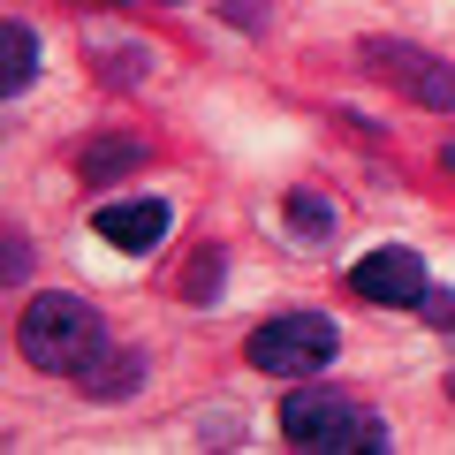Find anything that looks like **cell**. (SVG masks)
<instances>
[{
  "label": "cell",
  "mask_w": 455,
  "mask_h": 455,
  "mask_svg": "<svg viewBox=\"0 0 455 455\" xmlns=\"http://www.w3.org/2000/svg\"><path fill=\"white\" fill-rule=\"evenodd\" d=\"M16 349H23V364H31V372L84 379L99 357H107V319H99L84 296L46 289V296H31V304H23V319H16Z\"/></svg>",
  "instance_id": "cell-1"
},
{
  "label": "cell",
  "mask_w": 455,
  "mask_h": 455,
  "mask_svg": "<svg viewBox=\"0 0 455 455\" xmlns=\"http://www.w3.org/2000/svg\"><path fill=\"white\" fill-rule=\"evenodd\" d=\"M243 357H251V372H266V379H319L326 364L341 357V334L319 311H281V319L251 326Z\"/></svg>",
  "instance_id": "cell-2"
},
{
  "label": "cell",
  "mask_w": 455,
  "mask_h": 455,
  "mask_svg": "<svg viewBox=\"0 0 455 455\" xmlns=\"http://www.w3.org/2000/svg\"><path fill=\"white\" fill-rule=\"evenodd\" d=\"M281 440H289V448H387V425L364 403H349V395L304 387V395L281 403Z\"/></svg>",
  "instance_id": "cell-3"
},
{
  "label": "cell",
  "mask_w": 455,
  "mask_h": 455,
  "mask_svg": "<svg viewBox=\"0 0 455 455\" xmlns=\"http://www.w3.org/2000/svg\"><path fill=\"white\" fill-rule=\"evenodd\" d=\"M364 61H372L379 76H387L395 92L410 99V107H433V114H448V107H455V68H448V61H433V53L403 46V38H364Z\"/></svg>",
  "instance_id": "cell-4"
},
{
  "label": "cell",
  "mask_w": 455,
  "mask_h": 455,
  "mask_svg": "<svg viewBox=\"0 0 455 455\" xmlns=\"http://www.w3.org/2000/svg\"><path fill=\"white\" fill-rule=\"evenodd\" d=\"M349 289L364 296V304H387V311H410L433 281H425V259L418 251H403V243H387V251H364L357 266H349Z\"/></svg>",
  "instance_id": "cell-5"
},
{
  "label": "cell",
  "mask_w": 455,
  "mask_h": 455,
  "mask_svg": "<svg viewBox=\"0 0 455 455\" xmlns=\"http://www.w3.org/2000/svg\"><path fill=\"white\" fill-rule=\"evenodd\" d=\"M92 228H99V243H114V251H152L175 228V205L167 197H122V205H99Z\"/></svg>",
  "instance_id": "cell-6"
},
{
  "label": "cell",
  "mask_w": 455,
  "mask_h": 455,
  "mask_svg": "<svg viewBox=\"0 0 455 455\" xmlns=\"http://www.w3.org/2000/svg\"><path fill=\"white\" fill-rule=\"evenodd\" d=\"M145 160H152V145H145V137L114 130V137H92V145L76 152V175H84V182H122V175H137Z\"/></svg>",
  "instance_id": "cell-7"
},
{
  "label": "cell",
  "mask_w": 455,
  "mask_h": 455,
  "mask_svg": "<svg viewBox=\"0 0 455 455\" xmlns=\"http://www.w3.org/2000/svg\"><path fill=\"white\" fill-rule=\"evenodd\" d=\"M137 379H145V357H137V349H114V357H99L92 372H84V395H92V403H130Z\"/></svg>",
  "instance_id": "cell-8"
},
{
  "label": "cell",
  "mask_w": 455,
  "mask_h": 455,
  "mask_svg": "<svg viewBox=\"0 0 455 455\" xmlns=\"http://www.w3.org/2000/svg\"><path fill=\"white\" fill-rule=\"evenodd\" d=\"M281 220H289L304 243H326V235H334V205L311 197V190H289V197H281Z\"/></svg>",
  "instance_id": "cell-9"
},
{
  "label": "cell",
  "mask_w": 455,
  "mask_h": 455,
  "mask_svg": "<svg viewBox=\"0 0 455 455\" xmlns=\"http://www.w3.org/2000/svg\"><path fill=\"white\" fill-rule=\"evenodd\" d=\"M31 76H38V31L31 23H8V76H0V92L16 99Z\"/></svg>",
  "instance_id": "cell-10"
},
{
  "label": "cell",
  "mask_w": 455,
  "mask_h": 455,
  "mask_svg": "<svg viewBox=\"0 0 455 455\" xmlns=\"http://www.w3.org/2000/svg\"><path fill=\"white\" fill-rule=\"evenodd\" d=\"M220 274H228V251H197L190 266H182V304H212V296H220Z\"/></svg>",
  "instance_id": "cell-11"
},
{
  "label": "cell",
  "mask_w": 455,
  "mask_h": 455,
  "mask_svg": "<svg viewBox=\"0 0 455 455\" xmlns=\"http://www.w3.org/2000/svg\"><path fill=\"white\" fill-rule=\"evenodd\" d=\"M92 68H99V76H114V84H130L137 68H145V53H137V38H122V53H92Z\"/></svg>",
  "instance_id": "cell-12"
},
{
  "label": "cell",
  "mask_w": 455,
  "mask_h": 455,
  "mask_svg": "<svg viewBox=\"0 0 455 455\" xmlns=\"http://www.w3.org/2000/svg\"><path fill=\"white\" fill-rule=\"evenodd\" d=\"M418 311H425L433 326H448V334H455V296H448V289H425V296H418Z\"/></svg>",
  "instance_id": "cell-13"
},
{
  "label": "cell",
  "mask_w": 455,
  "mask_h": 455,
  "mask_svg": "<svg viewBox=\"0 0 455 455\" xmlns=\"http://www.w3.org/2000/svg\"><path fill=\"white\" fill-rule=\"evenodd\" d=\"M23 274H31V243H23L16 228H8V281H16V289H23Z\"/></svg>",
  "instance_id": "cell-14"
},
{
  "label": "cell",
  "mask_w": 455,
  "mask_h": 455,
  "mask_svg": "<svg viewBox=\"0 0 455 455\" xmlns=\"http://www.w3.org/2000/svg\"><path fill=\"white\" fill-rule=\"evenodd\" d=\"M440 167H448V175H455V145H440Z\"/></svg>",
  "instance_id": "cell-15"
}]
</instances>
